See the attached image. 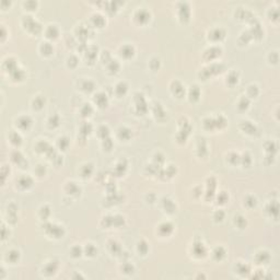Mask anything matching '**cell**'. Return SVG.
<instances>
[{
	"label": "cell",
	"mask_w": 280,
	"mask_h": 280,
	"mask_svg": "<svg viewBox=\"0 0 280 280\" xmlns=\"http://www.w3.org/2000/svg\"><path fill=\"white\" fill-rule=\"evenodd\" d=\"M31 120L28 117H21V118L19 119V125L21 127H26L27 125H30Z\"/></svg>",
	"instance_id": "cell-1"
},
{
	"label": "cell",
	"mask_w": 280,
	"mask_h": 280,
	"mask_svg": "<svg viewBox=\"0 0 280 280\" xmlns=\"http://www.w3.org/2000/svg\"><path fill=\"white\" fill-rule=\"evenodd\" d=\"M19 183L21 184V185H23V186H28L30 184H32V181H31V178H28V177H22L19 181Z\"/></svg>",
	"instance_id": "cell-2"
},
{
	"label": "cell",
	"mask_w": 280,
	"mask_h": 280,
	"mask_svg": "<svg viewBox=\"0 0 280 280\" xmlns=\"http://www.w3.org/2000/svg\"><path fill=\"white\" fill-rule=\"evenodd\" d=\"M123 51H124V55L129 56V55L132 54V47H130V46H125L123 48Z\"/></svg>",
	"instance_id": "cell-3"
}]
</instances>
